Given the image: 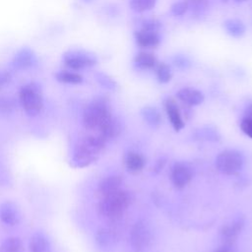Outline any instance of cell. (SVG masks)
<instances>
[{"mask_svg":"<svg viewBox=\"0 0 252 252\" xmlns=\"http://www.w3.org/2000/svg\"><path fill=\"white\" fill-rule=\"evenodd\" d=\"M125 165L130 172L138 173L145 166V158L136 152H129L125 157Z\"/></svg>","mask_w":252,"mask_h":252,"instance_id":"ffe728a7","label":"cell"},{"mask_svg":"<svg viewBox=\"0 0 252 252\" xmlns=\"http://www.w3.org/2000/svg\"><path fill=\"white\" fill-rule=\"evenodd\" d=\"M243 226H244V219L241 217H239V218L233 220L231 222L223 225L220 230L222 243L233 244L236 237L241 232Z\"/></svg>","mask_w":252,"mask_h":252,"instance_id":"4fadbf2b","label":"cell"},{"mask_svg":"<svg viewBox=\"0 0 252 252\" xmlns=\"http://www.w3.org/2000/svg\"><path fill=\"white\" fill-rule=\"evenodd\" d=\"M97 131H98V135H100L106 142H108L120 135L122 131V126L119 120L111 117Z\"/></svg>","mask_w":252,"mask_h":252,"instance_id":"e0dca14e","label":"cell"},{"mask_svg":"<svg viewBox=\"0 0 252 252\" xmlns=\"http://www.w3.org/2000/svg\"><path fill=\"white\" fill-rule=\"evenodd\" d=\"M21 219V211L14 202L6 201L0 205V220L4 224L15 226L20 223Z\"/></svg>","mask_w":252,"mask_h":252,"instance_id":"9c48e42d","label":"cell"},{"mask_svg":"<svg viewBox=\"0 0 252 252\" xmlns=\"http://www.w3.org/2000/svg\"><path fill=\"white\" fill-rule=\"evenodd\" d=\"M240 128L245 135H247L252 139V120L251 119L247 117H243L240 122Z\"/></svg>","mask_w":252,"mask_h":252,"instance_id":"836d02e7","label":"cell"},{"mask_svg":"<svg viewBox=\"0 0 252 252\" xmlns=\"http://www.w3.org/2000/svg\"><path fill=\"white\" fill-rule=\"evenodd\" d=\"M12 80V73L7 69L0 70V89L9 84Z\"/></svg>","mask_w":252,"mask_h":252,"instance_id":"e575fe53","label":"cell"},{"mask_svg":"<svg viewBox=\"0 0 252 252\" xmlns=\"http://www.w3.org/2000/svg\"><path fill=\"white\" fill-rule=\"evenodd\" d=\"M158 63L157 57L147 51H140L134 57V64L140 69H155Z\"/></svg>","mask_w":252,"mask_h":252,"instance_id":"d6986e66","label":"cell"},{"mask_svg":"<svg viewBox=\"0 0 252 252\" xmlns=\"http://www.w3.org/2000/svg\"><path fill=\"white\" fill-rule=\"evenodd\" d=\"M16 108L15 100L6 95L0 96V112L2 113H11Z\"/></svg>","mask_w":252,"mask_h":252,"instance_id":"f546056e","label":"cell"},{"mask_svg":"<svg viewBox=\"0 0 252 252\" xmlns=\"http://www.w3.org/2000/svg\"><path fill=\"white\" fill-rule=\"evenodd\" d=\"M243 156L236 150H224L216 158V166L223 174L231 175L238 172L243 165Z\"/></svg>","mask_w":252,"mask_h":252,"instance_id":"8992f818","label":"cell"},{"mask_svg":"<svg viewBox=\"0 0 252 252\" xmlns=\"http://www.w3.org/2000/svg\"><path fill=\"white\" fill-rule=\"evenodd\" d=\"M222 1H224V2H226V1H227V0H222Z\"/></svg>","mask_w":252,"mask_h":252,"instance_id":"60d3db41","label":"cell"},{"mask_svg":"<svg viewBox=\"0 0 252 252\" xmlns=\"http://www.w3.org/2000/svg\"><path fill=\"white\" fill-rule=\"evenodd\" d=\"M142 29H147V30H152V31H157L158 32L160 28V22L158 21L157 19H147L142 23Z\"/></svg>","mask_w":252,"mask_h":252,"instance_id":"d6a6232c","label":"cell"},{"mask_svg":"<svg viewBox=\"0 0 252 252\" xmlns=\"http://www.w3.org/2000/svg\"><path fill=\"white\" fill-rule=\"evenodd\" d=\"M95 81L104 89L109 90V91H114L117 88L116 82L107 74L103 72H96L94 74Z\"/></svg>","mask_w":252,"mask_h":252,"instance_id":"484cf974","label":"cell"},{"mask_svg":"<svg viewBox=\"0 0 252 252\" xmlns=\"http://www.w3.org/2000/svg\"><path fill=\"white\" fill-rule=\"evenodd\" d=\"M244 117H247L249 119L252 120V103H250L246 109H245V113H244Z\"/></svg>","mask_w":252,"mask_h":252,"instance_id":"74e56055","label":"cell"},{"mask_svg":"<svg viewBox=\"0 0 252 252\" xmlns=\"http://www.w3.org/2000/svg\"><path fill=\"white\" fill-rule=\"evenodd\" d=\"M106 141L98 134L85 135L78 140L74 147L70 165L74 168H84L94 163L99 158Z\"/></svg>","mask_w":252,"mask_h":252,"instance_id":"6da1fadb","label":"cell"},{"mask_svg":"<svg viewBox=\"0 0 252 252\" xmlns=\"http://www.w3.org/2000/svg\"><path fill=\"white\" fill-rule=\"evenodd\" d=\"M188 9L189 8H188V4H187L186 0L178 1V2L173 3L170 6V13L173 16H182L187 12Z\"/></svg>","mask_w":252,"mask_h":252,"instance_id":"4dcf8cb0","label":"cell"},{"mask_svg":"<svg viewBox=\"0 0 252 252\" xmlns=\"http://www.w3.org/2000/svg\"><path fill=\"white\" fill-rule=\"evenodd\" d=\"M235 2H244V1H246V0H234Z\"/></svg>","mask_w":252,"mask_h":252,"instance_id":"f35d334b","label":"cell"},{"mask_svg":"<svg viewBox=\"0 0 252 252\" xmlns=\"http://www.w3.org/2000/svg\"><path fill=\"white\" fill-rule=\"evenodd\" d=\"M29 249L30 252H51V243L46 234L36 231L30 238Z\"/></svg>","mask_w":252,"mask_h":252,"instance_id":"2e32d148","label":"cell"},{"mask_svg":"<svg viewBox=\"0 0 252 252\" xmlns=\"http://www.w3.org/2000/svg\"><path fill=\"white\" fill-rule=\"evenodd\" d=\"M0 252H25L24 243L20 237L10 236L0 245Z\"/></svg>","mask_w":252,"mask_h":252,"instance_id":"cb8c5ba5","label":"cell"},{"mask_svg":"<svg viewBox=\"0 0 252 252\" xmlns=\"http://www.w3.org/2000/svg\"><path fill=\"white\" fill-rule=\"evenodd\" d=\"M176 96L177 98L185 105L187 106H195V105H199L201 104L204 99L205 96L203 94L202 92H200L197 89L194 88H182L180 89L177 93H176Z\"/></svg>","mask_w":252,"mask_h":252,"instance_id":"9a60e30c","label":"cell"},{"mask_svg":"<svg viewBox=\"0 0 252 252\" xmlns=\"http://www.w3.org/2000/svg\"><path fill=\"white\" fill-rule=\"evenodd\" d=\"M170 178L172 184L177 189L184 188L192 179V171L185 163H175L171 169Z\"/></svg>","mask_w":252,"mask_h":252,"instance_id":"30bf717a","label":"cell"},{"mask_svg":"<svg viewBox=\"0 0 252 252\" xmlns=\"http://www.w3.org/2000/svg\"><path fill=\"white\" fill-rule=\"evenodd\" d=\"M223 28L226 32L233 37H241L246 32L245 25L238 19L225 20L223 22Z\"/></svg>","mask_w":252,"mask_h":252,"instance_id":"7402d4cb","label":"cell"},{"mask_svg":"<svg viewBox=\"0 0 252 252\" xmlns=\"http://www.w3.org/2000/svg\"><path fill=\"white\" fill-rule=\"evenodd\" d=\"M186 2L195 16L202 15L208 6V0H186Z\"/></svg>","mask_w":252,"mask_h":252,"instance_id":"f1b7e54d","label":"cell"},{"mask_svg":"<svg viewBox=\"0 0 252 252\" xmlns=\"http://www.w3.org/2000/svg\"><path fill=\"white\" fill-rule=\"evenodd\" d=\"M131 203V196L128 191L119 189L111 194L99 198L97 211L99 215L109 220L120 218Z\"/></svg>","mask_w":252,"mask_h":252,"instance_id":"3957f363","label":"cell"},{"mask_svg":"<svg viewBox=\"0 0 252 252\" xmlns=\"http://www.w3.org/2000/svg\"><path fill=\"white\" fill-rule=\"evenodd\" d=\"M83 1H85V2H91V1H93V0H83Z\"/></svg>","mask_w":252,"mask_h":252,"instance_id":"ab89813d","label":"cell"},{"mask_svg":"<svg viewBox=\"0 0 252 252\" xmlns=\"http://www.w3.org/2000/svg\"><path fill=\"white\" fill-rule=\"evenodd\" d=\"M165 162H166L165 159L162 158H160L159 159H158V160L156 161L155 165H154V171H155L156 173L160 172V171L163 169V167H164V165H165Z\"/></svg>","mask_w":252,"mask_h":252,"instance_id":"8d00e7d4","label":"cell"},{"mask_svg":"<svg viewBox=\"0 0 252 252\" xmlns=\"http://www.w3.org/2000/svg\"><path fill=\"white\" fill-rule=\"evenodd\" d=\"M62 61L70 70L79 71L94 66L97 63V58L91 51L74 48L64 52Z\"/></svg>","mask_w":252,"mask_h":252,"instance_id":"5b68a950","label":"cell"},{"mask_svg":"<svg viewBox=\"0 0 252 252\" xmlns=\"http://www.w3.org/2000/svg\"><path fill=\"white\" fill-rule=\"evenodd\" d=\"M157 0H130V8L138 13L146 12L156 6Z\"/></svg>","mask_w":252,"mask_h":252,"instance_id":"4316f807","label":"cell"},{"mask_svg":"<svg viewBox=\"0 0 252 252\" xmlns=\"http://www.w3.org/2000/svg\"><path fill=\"white\" fill-rule=\"evenodd\" d=\"M117 239L118 233L109 227H101L95 234V241L100 247H108Z\"/></svg>","mask_w":252,"mask_h":252,"instance_id":"ac0fdd59","label":"cell"},{"mask_svg":"<svg viewBox=\"0 0 252 252\" xmlns=\"http://www.w3.org/2000/svg\"><path fill=\"white\" fill-rule=\"evenodd\" d=\"M141 114L145 122L152 127H158L161 123V114L156 107L145 106L142 109Z\"/></svg>","mask_w":252,"mask_h":252,"instance_id":"603a6c76","label":"cell"},{"mask_svg":"<svg viewBox=\"0 0 252 252\" xmlns=\"http://www.w3.org/2000/svg\"><path fill=\"white\" fill-rule=\"evenodd\" d=\"M19 102L27 115L31 117L38 115L44 105L41 86L34 81L23 85L19 91Z\"/></svg>","mask_w":252,"mask_h":252,"instance_id":"277c9868","label":"cell"},{"mask_svg":"<svg viewBox=\"0 0 252 252\" xmlns=\"http://www.w3.org/2000/svg\"><path fill=\"white\" fill-rule=\"evenodd\" d=\"M135 39L137 44L143 48H156L160 43L158 32L142 28L135 32Z\"/></svg>","mask_w":252,"mask_h":252,"instance_id":"8fae6325","label":"cell"},{"mask_svg":"<svg viewBox=\"0 0 252 252\" xmlns=\"http://www.w3.org/2000/svg\"><path fill=\"white\" fill-rule=\"evenodd\" d=\"M55 79L62 84L79 85L83 82V76L73 70H60L55 73Z\"/></svg>","mask_w":252,"mask_h":252,"instance_id":"44dd1931","label":"cell"},{"mask_svg":"<svg viewBox=\"0 0 252 252\" xmlns=\"http://www.w3.org/2000/svg\"><path fill=\"white\" fill-rule=\"evenodd\" d=\"M152 241L150 226L144 220H138L130 231V244L136 252L145 251Z\"/></svg>","mask_w":252,"mask_h":252,"instance_id":"52a82bcc","label":"cell"},{"mask_svg":"<svg viewBox=\"0 0 252 252\" xmlns=\"http://www.w3.org/2000/svg\"><path fill=\"white\" fill-rule=\"evenodd\" d=\"M195 137L197 139L201 140H207V141H218L220 140V135L217 130L211 129V128H205L197 130L195 133Z\"/></svg>","mask_w":252,"mask_h":252,"instance_id":"83f0119b","label":"cell"},{"mask_svg":"<svg viewBox=\"0 0 252 252\" xmlns=\"http://www.w3.org/2000/svg\"><path fill=\"white\" fill-rule=\"evenodd\" d=\"M37 64V57L34 51L29 47L24 46L20 48L12 58L11 67L15 71H25L33 68Z\"/></svg>","mask_w":252,"mask_h":252,"instance_id":"ba28073f","label":"cell"},{"mask_svg":"<svg viewBox=\"0 0 252 252\" xmlns=\"http://www.w3.org/2000/svg\"><path fill=\"white\" fill-rule=\"evenodd\" d=\"M164 108L173 129L176 132L180 131L184 127V121L177 102L173 98L167 97L164 100Z\"/></svg>","mask_w":252,"mask_h":252,"instance_id":"5bb4252c","label":"cell"},{"mask_svg":"<svg viewBox=\"0 0 252 252\" xmlns=\"http://www.w3.org/2000/svg\"><path fill=\"white\" fill-rule=\"evenodd\" d=\"M214 252H235V250H234L233 244L222 243V245L217 248L216 250H214Z\"/></svg>","mask_w":252,"mask_h":252,"instance_id":"d590c367","label":"cell"},{"mask_svg":"<svg viewBox=\"0 0 252 252\" xmlns=\"http://www.w3.org/2000/svg\"><path fill=\"white\" fill-rule=\"evenodd\" d=\"M111 106L107 97L96 96L93 98L83 111V125L88 130H98L110 118Z\"/></svg>","mask_w":252,"mask_h":252,"instance_id":"7a4b0ae2","label":"cell"},{"mask_svg":"<svg viewBox=\"0 0 252 252\" xmlns=\"http://www.w3.org/2000/svg\"><path fill=\"white\" fill-rule=\"evenodd\" d=\"M173 63L176 67L180 68V69H187L188 67L191 66V61L189 60V58L185 55H175L173 57Z\"/></svg>","mask_w":252,"mask_h":252,"instance_id":"1f68e13d","label":"cell"},{"mask_svg":"<svg viewBox=\"0 0 252 252\" xmlns=\"http://www.w3.org/2000/svg\"><path fill=\"white\" fill-rule=\"evenodd\" d=\"M122 182H123V179L120 175H117V174L108 175L99 181V183L97 184L95 193L98 196V198H102L108 194H111L121 189Z\"/></svg>","mask_w":252,"mask_h":252,"instance_id":"7c38bea8","label":"cell"},{"mask_svg":"<svg viewBox=\"0 0 252 252\" xmlns=\"http://www.w3.org/2000/svg\"><path fill=\"white\" fill-rule=\"evenodd\" d=\"M156 70V75H157V79L159 83L162 84H166L168 83L171 78H172V71L169 67V65H167L164 62H158L157 64V66L155 67Z\"/></svg>","mask_w":252,"mask_h":252,"instance_id":"d4e9b609","label":"cell"}]
</instances>
